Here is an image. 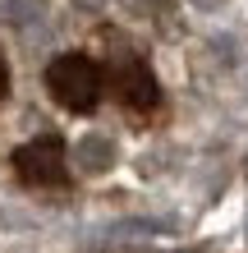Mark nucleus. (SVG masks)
Instances as JSON below:
<instances>
[{
  "label": "nucleus",
  "instance_id": "f257e3e1",
  "mask_svg": "<svg viewBox=\"0 0 248 253\" xmlns=\"http://www.w3.org/2000/svg\"><path fill=\"white\" fill-rule=\"evenodd\" d=\"M46 87L65 111H92L101 97V69L87 55H60L46 65Z\"/></svg>",
  "mask_w": 248,
  "mask_h": 253
},
{
  "label": "nucleus",
  "instance_id": "f03ea898",
  "mask_svg": "<svg viewBox=\"0 0 248 253\" xmlns=\"http://www.w3.org/2000/svg\"><path fill=\"white\" fill-rule=\"evenodd\" d=\"M14 166L33 184H55L65 175V147L55 138H33V143H23L19 152H14Z\"/></svg>",
  "mask_w": 248,
  "mask_h": 253
},
{
  "label": "nucleus",
  "instance_id": "7ed1b4c3",
  "mask_svg": "<svg viewBox=\"0 0 248 253\" xmlns=\"http://www.w3.org/2000/svg\"><path fill=\"white\" fill-rule=\"evenodd\" d=\"M120 87H124V101H138V106H152L156 101V83H152V74L134 65V69H124L120 74Z\"/></svg>",
  "mask_w": 248,
  "mask_h": 253
},
{
  "label": "nucleus",
  "instance_id": "20e7f679",
  "mask_svg": "<svg viewBox=\"0 0 248 253\" xmlns=\"http://www.w3.org/2000/svg\"><path fill=\"white\" fill-rule=\"evenodd\" d=\"M78 157H83V166H92V170H101L110 161V147L106 143H97V138H87L83 147H78Z\"/></svg>",
  "mask_w": 248,
  "mask_h": 253
},
{
  "label": "nucleus",
  "instance_id": "39448f33",
  "mask_svg": "<svg viewBox=\"0 0 248 253\" xmlns=\"http://www.w3.org/2000/svg\"><path fill=\"white\" fill-rule=\"evenodd\" d=\"M23 9H28L23 0H0V23H23V19H28Z\"/></svg>",
  "mask_w": 248,
  "mask_h": 253
}]
</instances>
